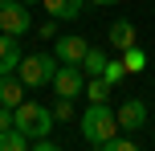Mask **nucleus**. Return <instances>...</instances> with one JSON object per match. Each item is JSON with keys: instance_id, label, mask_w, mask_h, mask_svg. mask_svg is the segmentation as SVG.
Wrapping results in <instances>:
<instances>
[{"instance_id": "16", "label": "nucleus", "mask_w": 155, "mask_h": 151, "mask_svg": "<svg viewBox=\"0 0 155 151\" xmlns=\"http://www.w3.org/2000/svg\"><path fill=\"white\" fill-rule=\"evenodd\" d=\"M49 110H53L57 123H70V119H74V98H61V94H57V102L49 106Z\"/></svg>"}, {"instance_id": "17", "label": "nucleus", "mask_w": 155, "mask_h": 151, "mask_svg": "<svg viewBox=\"0 0 155 151\" xmlns=\"http://www.w3.org/2000/svg\"><path fill=\"white\" fill-rule=\"evenodd\" d=\"M102 78H106L110 86H118V82L127 78V65H123V61H106V70H102Z\"/></svg>"}, {"instance_id": "1", "label": "nucleus", "mask_w": 155, "mask_h": 151, "mask_svg": "<svg viewBox=\"0 0 155 151\" xmlns=\"http://www.w3.org/2000/svg\"><path fill=\"white\" fill-rule=\"evenodd\" d=\"M78 127H82V139L90 147H106L110 139L118 135V114L110 110V102H90L82 114H78Z\"/></svg>"}, {"instance_id": "22", "label": "nucleus", "mask_w": 155, "mask_h": 151, "mask_svg": "<svg viewBox=\"0 0 155 151\" xmlns=\"http://www.w3.org/2000/svg\"><path fill=\"white\" fill-rule=\"evenodd\" d=\"M21 4H41V0H21Z\"/></svg>"}, {"instance_id": "5", "label": "nucleus", "mask_w": 155, "mask_h": 151, "mask_svg": "<svg viewBox=\"0 0 155 151\" xmlns=\"http://www.w3.org/2000/svg\"><path fill=\"white\" fill-rule=\"evenodd\" d=\"M53 90H57L61 98H78V94H86V70H82V65L61 61V65H57V74H53Z\"/></svg>"}, {"instance_id": "15", "label": "nucleus", "mask_w": 155, "mask_h": 151, "mask_svg": "<svg viewBox=\"0 0 155 151\" xmlns=\"http://www.w3.org/2000/svg\"><path fill=\"white\" fill-rule=\"evenodd\" d=\"M123 65H127V74H139V70H147V53H143L139 45L123 49Z\"/></svg>"}, {"instance_id": "11", "label": "nucleus", "mask_w": 155, "mask_h": 151, "mask_svg": "<svg viewBox=\"0 0 155 151\" xmlns=\"http://www.w3.org/2000/svg\"><path fill=\"white\" fill-rule=\"evenodd\" d=\"M41 8H45L53 21H74V16H82L86 0H41Z\"/></svg>"}, {"instance_id": "7", "label": "nucleus", "mask_w": 155, "mask_h": 151, "mask_svg": "<svg viewBox=\"0 0 155 151\" xmlns=\"http://www.w3.org/2000/svg\"><path fill=\"white\" fill-rule=\"evenodd\" d=\"M86 49H90V41L86 37H78V33H65V37H57V61H70V65H82V57H86Z\"/></svg>"}, {"instance_id": "21", "label": "nucleus", "mask_w": 155, "mask_h": 151, "mask_svg": "<svg viewBox=\"0 0 155 151\" xmlns=\"http://www.w3.org/2000/svg\"><path fill=\"white\" fill-rule=\"evenodd\" d=\"M90 4H98V8H110V4H118V0H90Z\"/></svg>"}, {"instance_id": "6", "label": "nucleus", "mask_w": 155, "mask_h": 151, "mask_svg": "<svg viewBox=\"0 0 155 151\" xmlns=\"http://www.w3.org/2000/svg\"><path fill=\"white\" fill-rule=\"evenodd\" d=\"M114 114H118V127L123 131H143V123H147V102H143V98H127Z\"/></svg>"}, {"instance_id": "2", "label": "nucleus", "mask_w": 155, "mask_h": 151, "mask_svg": "<svg viewBox=\"0 0 155 151\" xmlns=\"http://www.w3.org/2000/svg\"><path fill=\"white\" fill-rule=\"evenodd\" d=\"M12 127L25 131V135L37 143V139H45L49 131L57 127V119H53V110L41 106V102H21V106H12Z\"/></svg>"}, {"instance_id": "12", "label": "nucleus", "mask_w": 155, "mask_h": 151, "mask_svg": "<svg viewBox=\"0 0 155 151\" xmlns=\"http://www.w3.org/2000/svg\"><path fill=\"white\" fill-rule=\"evenodd\" d=\"M106 61H110V57L106 53H102V49H86V57H82V70H86V78H102V70H106Z\"/></svg>"}, {"instance_id": "9", "label": "nucleus", "mask_w": 155, "mask_h": 151, "mask_svg": "<svg viewBox=\"0 0 155 151\" xmlns=\"http://www.w3.org/2000/svg\"><path fill=\"white\" fill-rule=\"evenodd\" d=\"M110 49H118V53H123V49H131V45H139V33H135V25L131 21H110Z\"/></svg>"}, {"instance_id": "18", "label": "nucleus", "mask_w": 155, "mask_h": 151, "mask_svg": "<svg viewBox=\"0 0 155 151\" xmlns=\"http://www.w3.org/2000/svg\"><path fill=\"white\" fill-rule=\"evenodd\" d=\"M37 33H41V37H45V41H53V37H57V21H53V16H49L45 25H37Z\"/></svg>"}, {"instance_id": "8", "label": "nucleus", "mask_w": 155, "mask_h": 151, "mask_svg": "<svg viewBox=\"0 0 155 151\" xmlns=\"http://www.w3.org/2000/svg\"><path fill=\"white\" fill-rule=\"evenodd\" d=\"M21 57H25L21 37H12V33H0V74H16Z\"/></svg>"}, {"instance_id": "10", "label": "nucleus", "mask_w": 155, "mask_h": 151, "mask_svg": "<svg viewBox=\"0 0 155 151\" xmlns=\"http://www.w3.org/2000/svg\"><path fill=\"white\" fill-rule=\"evenodd\" d=\"M25 82L16 78V74H0V106H21L25 102Z\"/></svg>"}, {"instance_id": "13", "label": "nucleus", "mask_w": 155, "mask_h": 151, "mask_svg": "<svg viewBox=\"0 0 155 151\" xmlns=\"http://www.w3.org/2000/svg\"><path fill=\"white\" fill-rule=\"evenodd\" d=\"M33 139L25 135V131H16V127H8V131H0V151H29Z\"/></svg>"}, {"instance_id": "4", "label": "nucleus", "mask_w": 155, "mask_h": 151, "mask_svg": "<svg viewBox=\"0 0 155 151\" xmlns=\"http://www.w3.org/2000/svg\"><path fill=\"white\" fill-rule=\"evenodd\" d=\"M29 29H33V21H29V4H21V0H0V33L25 37Z\"/></svg>"}, {"instance_id": "19", "label": "nucleus", "mask_w": 155, "mask_h": 151, "mask_svg": "<svg viewBox=\"0 0 155 151\" xmlns=\"http://www.w3.org/2000/svg\"><path fill=\"white\" fill-rule=\"evenodd\" d=\"M106 147H110V151H135V139H118V135H114Z\"/></svg>"}, {"instance_id": "14", "label": "nucleus", "mask_w": 155, "mask_h": 151, "mask_svg": "<svg viewBox=\"0 0 155 151\" xmlns=\"http://www.w3.org/2000/svg\"><path fill=\"white\" fill-rule=\"evenodd\" d=\"M110 82L106 78H86V98H90V102H110Z\"/></svg>"}, {"instance_id": "3", "label": "nucleus", "mask_w": 155, "mask_h": 151, "mask_svg": "<svg viewBox=\"0 0 155 151\" xmlns=\"http://www.w3.org/2000/svg\"><path fill=\"white\" fill-rule=\"evenodd\" d=\"M53 74H57V57L53 53H25L21 65H16V78H21L29 90L53 86Z\"/></svg>"}, {"instance_id": "20", "label": "nucleus", "mask_w": 155, "mask_h": 151, "mask_svg": "<svg viewBox=\"0 0 155 151\" xmlns=\"http://www.w3.org/2000/svg\"><path fill=\"white\" fill-rule=\"evenodd\" d=\"M12 127V106H0V131Z\"/></svg>"}]
</instances>
